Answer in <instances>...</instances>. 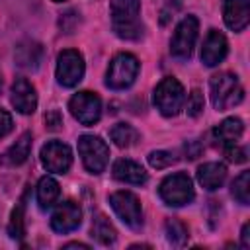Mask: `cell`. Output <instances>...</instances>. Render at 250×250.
Returning <instances> with one entry per match:
<instances>
[{
  "label": "cell",
  "instance_id": "cell-1",
  "mask_svg": "<svg viewBox=\"0 0 250 250\" xmlns=\"http://www.w3.org/2000/svg\"><path fill=\"white\" fill-rule=\"evenodd\" d=\"M109 16H111V27L117 37L135 41L143 35L141 0H111Z\"/></svg>",
  "mask_w": 250,
  "mask_h": 250
},
{
  "label": "cell",
  "instance_id": "cell-2",
  "mask_svg": "<svg viewBox=\"0 0 250 250\" xmlns=\"http://www.w3.org/2000/svg\"><path fill=\"white\" fill-rule=\"evenodd\" d=\"M209 92H211V104L219 111H227L234 105H238L244 98V90L232 72H219L213 74L209 80Z\"/></svg>",
  "mask_w": 250,
  "mask_h": 250
},
{
  "label": "cell",
  "instance_id": "cell-3",
  "mask_svg": "<svg viewBox=\"0 0 250 250\" xmlns=\"http://www.w3.org/2000/svg\"><path fill=\"white\" fill-rule=\"evenodd\" d=\"M158 195L160 199L170 205V207H182L193 201L195 191H193V182L186 172H176L166 176L160 186H158Z\"/></svg>",
  "mask_w": 250,
  "mask_h": 250
},
{
  "label": "cell",
  "instance_id": "cell-4",
  "mask_svg": "<svg viewBox=\"0 0 250 250\" xmlns=\"http://www.w3.org/2000/svg\"><path fill=\"white\" fill-rule=\"evenodd\" d=\"M184 102H186L184 86L174 76H166L156 84V88H154V105L164 117L178 115L180 109L184 107Z\"/></svg>",
  "mask_w": 250,
  "mask_h": 250
},
{
  "label": "cell",
  "instance_id": "cell-5",
  "mask_svg": "<svg viewBox=\"0 0 250 250\" xmlns=\"http://www.w3.org/2000/svg\"><path fill=\"white\" fill-rule=\"evenodd\" d=\"M139 74V59L131 53H117L105 72V84L111 90L129 88Z\"/></svg>",
  "mask_w": 250,
  "mask_h": 250
},
{
  "label": "cell",
  "instance_id": "cell-6",
  "mask_svg": "<svg viewBox=\"0 0 250 250\" xmlns=\"http://www.w3.org/2000/svg\"><path fill=\"white\" fill-rule=\"evenodd\" d=\"M78 154L90 174H102L109 160V146L98 135H82L78 139Z\"/></svg>",
  "mask_w": 250,
  "mask_h": 250
},
{
  "label": "cell",
  "instance_id": "cell-7",
  "mask_svg": "<svg viewBox=\"0 0 250 250\" xmlns=\"http://www.w3.org/2000/svg\"><path fill=\"white\" fill-rule=\"evenodd\" d=\"M84 57L76 49H64L57 57V82L64 88H74L84 78Z\"/></svg>",
  "mask_w": 250,
  "mask_h": 250
},
{
  "label": "cell",
  "instance_id": "cell-8",
  "mask_svg": "<svg viewBox=\"0 0 250 250\" xmlns=\"http://www.w3.org/2000/svg\"><path fill=\"white\" fill-rule=\"evenodd\" d=\"M109 205L115 211V215L131 229H141L143 225V207L139 197L133 191L119 189L109 195Z\"/></svg>",
  "mask_w": 250,
  "mask_h": 250
},
{
  "label": "cell",
  "instance_id": "cell-9",
  "mask_svg": "<svg viewBox=\"0 0 250 250\" xmlns=\"http://www.w3.org/2000/svg\"><path fill=\"white\" fill-rule=\"evenodd\" d=\"M68 109L72 113V117L82 123V125H94L100 121L102 117V100L96 92H88V90H82V92H76L70 102H68Z\"/></svg>",
  "mask_w": 250,
  "mask_h": 250
},
{
  "label": "cell",
  "instance_id": "cell-10",
  "mask_svg": "<svg viewBox=\"0 0 250 250\" xmlns=\"http://www.w3.org/2000/svg\"><path fill=\"white\" fill-rule=\"evenodd\" d=\"M197 31L199 20L195 16H186L174 29V35L170 39V53L178 59H189L197 41Z\"/></svg>",
  "mask_w": 250,
  "mask_h": 250
},
{
  "label": "cell",
  "instance_id": "cell-11",
  "mask_svg": "<svg viewBox=\"0 0 250 250\" xmlns=\"http://www.w3.org/2000/svg\"><path fill=\"white\" fill-rule=\"evenodd\" d=\"M41 164L47 172L66 174L72 166V150L61 141H49L41 146Z\"/></svg>",
  "mask_w": 250,
  "mask_h": 250
},
{
  "label": "cell",
  "instance_id": "cell-12",
  "mask_svg": "<svg viewBox=\"0 0 250 250\" xmlns=\"http://www.w3.org/2000/svg\"><path fill=\"white\" fill-rule=\"evenodd\" d=\"M80 223H82V209L72 199L59 203L51 215V229L55 232H61V234H66V232L78 229Z\"/></svg>",
  "mask_w": 250,
  "mask_h": 250
},
{
  "label": "cell",
  "instance_id": "cell-13",
  "mask_svg": "<svg viewBox=\"0 0 250 250\" xmlns=\"http://www.w3.org/2000/svg\"><path fill=\"white\" fill-rule=\"evenodd\" d=\"M10 102L21 115H31L37 109V92L27 78H16L12 84Z\"/></svg>",
  "mask_w": 250,
  "mask_h": 250
},
{
  "label": "cell",
  "instance_id": "cell-14",
  "mask_svg": "<svg viewBox=\"0 0 250 250\" xmlns=\"http://www.w3.org/2000/svg\"><path fill=\"white\" fill-rule=\"evenodd\" d=\"M227 53H229L227 37L221 31L211 29L203 41V47H201V62L205 66H217L219 62L225 61Z\"/></svg>",
  "mask_w": 250,
  "mask_h": 250
},
{
  "label": "cell",
  "instance_id": "cell-15",
  "mask_svg": "<svg viewBox=\"0 0 250 250\" xmlns=\"http://www.w3.org/2000/svg\"><path fill=\"white\" fill-rule=\"evenodd\" d=\"M223 20L229 29L242 31L250 21L248 0H223Z\"/></svg>",
  "mask_w": 250,
  "mask_h": 250
},
{
  "label": "cell",
  "instance_id": "cell-16",
  "mask_svg": "<svg viewBox=\"0 0 250 250\" xmlns=\"http://www.w3.org/2000/svg\"><path fill=\"white\" fill-rule=\"evenodd\" d=\"M111 174L117 182H123V184H131V186H143L146 184L148 180V174L146 170L135 162V160H129V158H119L115 160L113 168H111Z\"/></svg>",
  "mask_w": 250,
  "mask_h": 250
},
{
  "label": "cell",
  "instance_id": "cell-17",
  "mask_svg": "<svg viewBox=\"0 0 250 250\" xmlns=\"http://www.w3.org/2000/svg\"><path fill=\"white\" fill-rule=\"evenodd\" d=\"M14 59H16V64H18L20 68L35 70V68H39V64H41V61H43V47H41V43L31 41V39L20 41V43L16 45Z\"/></svg>",
  "mask_w": 250,
  "mask_h": 250
},
{
  "label": "cell",
  "instance_id": "cell-18",
  "mask_svg": "<svg viewBox=\"0 0 250 250\" xmlns=\"http://www.w3.org/2000/svg\"><path fill=\"white\" fill-rule=\"evenodd\" d=\"M31 146H33V137L31 133H21L20 139L0 156V166H20L27 160L29 152H31Z\"/></svg>",
  "mask_w": 250,
  "mask_h": 250
},
{
  "label": "cell",
  "instance_id": "cell-19",
  "mask_svg": "<svg viewBox=\"0 0 250 250\" xmlns=\"http://www.w3.org/2000/svg\"><path fill=\"white\" fill-rule=\"evenodd\" d=\"M227 180V166L221 162H205L197 168V182L209 189L215 191L219 189Z\"/></svg>",
  "mask_w": 250,
  "mask_h": 250
},
{
  "label": "cell",
  "instance_id": "cell-20",
  "mask_svg": "<svg viewBox=\"0 0 250 250\" xmlns=\"http://www.w3.org/2000/svg\"><path fill=\"white\" fill-rule=\"evenodd\" d=\"M244 133V125L238 117H227L223 119L215 129H213V137L215 141L225 148V146H230L234 145Z\"/></svg>",
  "mask_w": 250,
  "mask_h": 250
},
{
  "label": "cell",
  "instance_id": "cell-21",
  "mask_svg": "<svg viewBox=\"0 0 250 250\" xmlns=\"http://www.w3.org/2000/svg\"><path fill=\"white\" fill-rule=\"evenodd\" d=\"M61 195V188H59V182L51 176H43L39 182H37V203L43 211L51 209L57 199Z\"/></svg>",
  "mask_w": 250,
  "mask_h": 250
},
{
  "label": "cell",
  "instance_id": "cell-22",
  "mask_svg": "<svg viewBox=\"0 0 250 250\" xmlns=\"http://www.w3.org/2000/svg\"><path fill=\"white\" fill-rule=\"evenodd\" d=\"M90 232H92V238H96L104 246H109V244H113L117 240V230H115V227L111 225V221L104 213H96L94 215Z\"/></svg>",
  "mask_w": 250,
  "mask_h": 250
},
{
  "label": "cell",
  "instance_id": "cell-23",
  "mask_svg": "<svg viewBox=\"0 0 250 250\" xmlns=\"http://www.w3.org/2000/svg\"><path fill=\"white\" fill-rule=\"evenodd\" d=\"M109 137H111L113 145L119 146V148H131L141 139L139 131L133 125H129V123H115L109 129Z\"/></svg>",
  "mask_w": 250,
  "mask_h": 250
},
{
  "label": "cell",
  "instance_id": "cell-24",
  "mask_svg": "<svg viewBox=\"0 0 250 250\" xmlns=\"http://www.w3.org/2000/svg\"><path fill=\"white\" fill-rule=\"evenodd\" d=\"M23 209H25V203L23 199L12 209L10 213V221H8V234L10 238L14 240H21L25 236V215H23Z\"/></svg>",
  "mask_w": 250,
  "mask_h": 250
},
{
  "label": "cell",
  "instance_id": "cell-25",
  "mask_svg": "<svg viewBox=\"0 0 250 250\" xmlns=\"http://www.w3.org/2000/svg\"><path fill=\"white\" fill-rule=\"evenodd\" d=\"M230 193L240 205H248V201H250V172L248 170L240 172L234 178V182L230 186Z\"/></svg>",
  "mask_w": 250,
  "mask_h": 250
},
{
  "label": "cell",
  "instance_id": "cell-26",
  "mask_svg": "<svg viewBox=\"0 0 250 250\" xmlns=\"http://www.w3.org/2000/svg\"><path fill=\"white\" fill-rule=\"evenodd\" d=\"M164 229H166V238H168V242L172 244V246H184L186 242H188V227L182 223V221H178V219H168L166 221V225H164Z\"/></svg>",
  "mask_w": 250,
  "mask_h": 250
},
{
  "label": "cell",
  "instance_id": "cell-27",
  "mask_svg": "<svg viewBox=\"0 0 250 250\" xmlns=\"http://www.w3.org/2000/svg\"><path fill=\"white\" fill-rule=\"evenodd\" d=\"M176 160H178L176 154L170 152V150H152V152L148 154V164H150L152 168H156V170L168 168V166H172Z\"/></svg>",
  "mask_w": 250,
  "mask_h": 250
},
{
  "label": "cell",
  "instance_id": "cell-28",
  "mask_svg": "<svg viewBox=\"0 0 250 250\" xmlns=\"http://www.w3.org/2000/svg\"><path fill=\"white\" fill-rule=\"evenodd\" d=\"M203 107H205V100H203V94H201V90L193 88V90L189 92V96H188L186 111H188V115H189V117H197V115L203 111Z\"/></svg>",
  "mask_w": 250,
  "mask_h": 250
},
{
  "label": "cell",
  "instance_id": "cell-29",
  "mask_svg": "<svg viewBox=\"0 0 250 250\" xmlns=\"http://www.w3.org/2000/svg\"><path fill=\"white\" fill-rule=\"evenodd\" d=\"M225 154H227V158H229V162H234V164H242V162H246V148H242V146H238L236 143L234 145H230V146H225Z\"/></svg>",
  "mask_w": 250,
  "mask_h": 250
},
{
  "label": "cell",
  "instance_id": "cell-30",
  "mask_svg": "<svg viewBox=\"0 0 250 250\" xmlns=\"http://www.w3.org/2000/svg\"><path fill=\"white\" fill-rule=\"evenodd\" d=\"M45 125H47V129H51V131L61 129V125H62V117H61L59 109H51V111L45 113Z\"/></svg>",
  "mask_w": 250,
  "mask_h": 250
},
{
  "label": "cell",
  "instance_id": "cell-31",
  "mask_svg": "<svg viewBox=\"0 0 250 250\" xmlns=\"http://www.w3.org/2000/svg\"><path fill=\"white\" fill-rule=\"evenodd\" d=\"M12 127H14V119H12V115H10L6 109L0 107V139L6 137V135L12 131Z\"/></svg>",
  "mask_w": 250,
  "mask_h": 250
},
{
  "label": "cell",
  "instance_id": "cell-32",
  "mask_svg": "<svg viewBox=\"0 0 250 250\" xmlns=\"http://www.w3.org/2000/svg\"><path fill=\"white\" fill-rule=\"evenodd\" d=\"M199 152H201V146H199V143H195V141H191V143H188L186 145V154H188V158H197L199 156Z\"/></svg>",
  "mask_w": 250,
  "mask_h": 250
},
{
  "label": "cell",
  "instance_id": "cell-33",
  "mask_svg": "<svg viewBox=\"0 0 250 250\" xmlns=\"http://www.w3.org/2000/svg\"><path fill=\"white\" fill-rule=\"evenodd\" d=\"M248 232H250V225L244 223V225H242V230H240V240H242L240 246H242V248H250V234H248Z\"/></svg>",
  "mask_w": 250,
  "mask_h": 250
},
{
  "label": "cell",
  "instance_id": "cell-34",
  "mask_svg": "<svg viewBox=\"0 0 250 250\" xmlns=\"http://www.w3.org/2000/svg\"><path fill=\"white\" fill-rule=\"evenodd\" d=\"M64 248H84V250H88L90 246L88 244H82V242H68V244H64Z\"/></svg>",
  "mask_w": 250,
  "mask_h": 250
},
{
  "label": "cell",
  "instance_id": "cell-35",
  "mask_svg": "<svg viewBox=\"0 0 250 250\" xmlns=\"http://www.w3.org/2000/svg\"><path fill=\"white\" fill-rule=\"evenodd\" d=\"M168 4H170L172 8H176V10H178V8H182V4H184V0H168Z\"/></svg>",
  "mask_w": 250,
  "mask_h": 250
},
{
  "label": "cell",
  "instance_id": "cell-36",
  "mask_svg": "<svg viewBox=\"0 0 250 250\" xmlns=\"http://www.w3.org/2000/svg\"><path fill=\"white\" fill-rule=\"evenodd\" d=\"M53 2H66V0H53Z\"/></svg>",
  "mask_w": 250,
  "mask_h": 250
},
{
  "label": "cell",
  "instance_id": "cell-37",
  "mask_svg": "<svg viewBox=\"0 0 250 250\" xmlns=\"http://www.w3.org/2000/svg\"><path fill=\"white\" fill-rule=\"evenodd\" d=\"M0 88H2V78H0Z\"/></svg>",
  "mask_w": 250,
  "mask_h": 250
}]
</instances>
